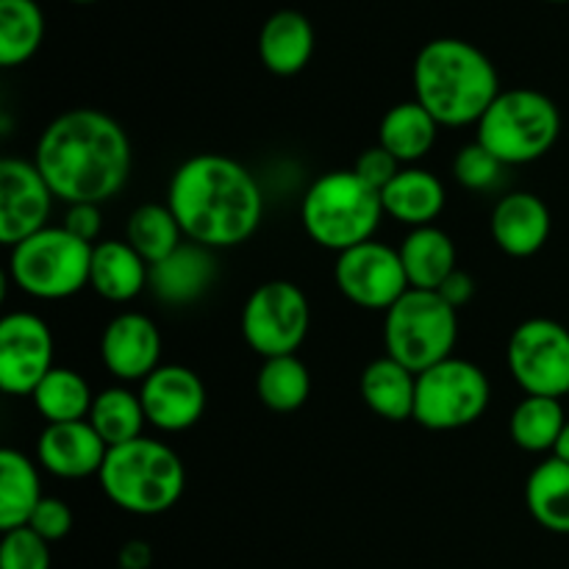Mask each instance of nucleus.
<instances>
[{
    "mask_svg": "<svg viewBox=\"0 0 569 569\" xmlns=\"http://www.w3.org/2000/svg\"><path fill=\"white\" fill-rule=\"evenodd\" d=\"M561 137V111L537 89H506L478 120L476 142H481L506 167L531 164L553 150Z\"/></svg>",
    "mask_w": 569,
    "mask_h": 569,
    "instance_id": "nucleus-6",
    "label": "nucleus"
},
{
    "mask_svg": "<svg viewBox=\"0 0 569 569\" xmlns=\"http://www.w3.org/2000/svg\"><path fill=\"white\" fill-rule=\"evenodd\" d=\"M167 206L183 239L220 250L237 248L253 237L264 214V194L253 172L237 159L200 153L172 172Z\"/></svg>",
    "mask_w": 569,
    "mask_h": 569,
    "instance_id": "nucleus-2",
    "label": "nucleus"
},
{
    "mask_svg": "<svg viewBox=\"0 0 569 569\" xmlns=\"http://www.w3.org/2000/svg\"><path fill=\"white\" fill-rule=\"evenodd\" d=\"M42 39L44 14L37 0H0V64H26Z\"/></svg>",
    "mask_w": 569,
    "mask_h": 569,
    "instance_id": "nucleus-33",
    "label": "nucleus"
},
{
    "mask_svg": "<svg viewBox=\"0 0 569 569\" xmlns=\"http://www.w3.org/2000/svg\"><path fill=\"white\" fill-rule=\"evenodd\" d=\"M144 417L164 433H181L198 426L206 411L203 378L183 365H161L139 387Z\"/></svg>",
    "mask_w": 569,
    "mask_h": 569,
    "instance_id": "nucleus-15",
    "label": "nucleus"
},
{
    "mask_svg": "<svg viewBox=\"0 0 569 569\" xmlns=\"http://www.w3.org/2000/svg\"><path fill=\"white\" fill-rule=\"evenodd\" d=\"M56 194L33 161H0V242L14 248L48 228Z\"/></svg>",
    "mask_w": 569,
    "mask_h": 569,
    "instance_id": "nucleus-14",
    "label": "nucleus"
},
{
    "mask_svg": "<svg viewBox=\"0 0 569 569\" xmlns=\"http://www.w3.org/2000/svg\"><path fill=\"white\" fill-rule=\"evenodd\" d=\"M64 228L72 233V237L81 239V242L94 244V239L100 237V228H103L100 206H94V203H72V206H67Z\"/></svg>",
    "mask_w": 569,
    "mask_h": 569,
    "instance_id": "nucleus-38",
    "label": "nucleus"
},
{
    "mask_svg": "<svg viewBox=\"0 0 569 569\" xmlns=\"http://www.w3.org/2000/svg\"><path fill=\"white\" fill-rule=\"evenodd\" d=\"M528 515L550 533L569 537V465L567 461L545 459L526 481Z\"/></svg>",
    "mask_w": 569,
    "mask_h": 569,
    "instance_id": "nucleus-27",
    "label": "nucleus"
},
{
    "mask_svg": "<svg viewBox=\"0 0 569 569\" xmlns=\"http://www.w3.org/2000/svg\"><path fill=\"white\" fill-rule=\"evenodd\" d=\"M383 214L392 220L403 222L409 228H426L437 222V217L445 211L448 192L445 183L433 176L431 170L422 167H403L381 192Z\"/></svg>",
    "mask_w": 569,
    "mask_h": 569,
    "instance_id": "nucleus-22",
    "label": "nucleus"
},
{
    "mask_svg": "<svg viewBox=\"0 0 569 569\" xmlns=\"http://www.w3.org/2000/svg\"><path fill=\"white\" fill-rule=\"evenodd\" d=\"M100 489L117 509L139 517H156L170 511L187 489L183 461L170 445L139 437L133 442L109 448Z\"/></svg>",
    "mask_w": 569,
    "mask_h": 569,
    "instance_id": "nucleus-4",
    "label": "nucleus"
},
{
    "mask_svg": "<svg viewBox=\"0 0 569 569\" xmlns=\"http://www.w3.org/2000/svg\"><path fill=\"white\" fill-rule=\"evenodd\" d=\"M311 328V306L292 281H264L250 292L242 309V337L261 359L295 356Z\"/></svg>",
    "mask_w": 569,
    "mask_h": 569,
    "instance_id": "nucleus-10",
    "label": "nucleus"
},
{
    "mask_svg": "<svg viewBox=\"0 0 569 569\" xmlns=\"http://www.w3.org/2000/svg\"><path fill=\"white\" fill-rule=\"evenodd\" d=\"M398 250L411 289L437 292L459 270V253H456L453 239L437 226L411 228Z\"/></svg>",
    "mask_w": 569,
    "mask_h": 569,
    "instance_id": "nucleus-23",
    "label": "nucleus"
},
{
    "mask_svg": "<svg viewBox=\"0 0 569 569\" xmlns=\"http://www.w3.org/2000/svg\"><path fill=\"white\" fill-rule=\"evenodd\" d=\"M553 456H556V459L567 461V465H569V420H567L565 431H561L559 442H556V450H553Z\"/></svg>",
    "mask_w": 569,
    "mask_h": 569,
    "instance_id": "nucleus-41",
    "label": "nucleus"
},
{
    "mask_svg": "<svg viewBox=\"0 0 569 569\" xmlns=\"http://www.w3.org/2000/svg\"><path fill=\"white\" fill-rule=\"evenodd\" d=\"M337 287L350 303L359 309L383 311L387 315L406 292H409V278H406L400 250L370 239L365 244L345 250L337 256L333 264Z\"/></svg>",
    "mask_w": 569,
    "mask_h": 569,
    "instance_id": "nucleus-12",
    "label": "nucleus"
},
{
    "mask_svg": "<svg viewBox=\"0 0 569 569\" xmlns=\"http://www.w3.org/2000/svg\"><path fill=\"white\" fill-rule=\"evenodd\" d=\"M315 26L295 9H281L264 20L259 31V59L272 76L292 78L306 70L315 56Z\"/></svg>",
    "mask_w": 569,
    "mask_h": 569,
    "instance_id": "nucleus-20",
    "label": "nucleus"
},
{
    "mask_svg": "<svg viewBox=\"0 0 569 569\" xmlns=\"http://www.w3.org/2000/svg\"><path fill=\"white\" fill-rule=\"evenodd\" d=\"M92 250L64 226H48L11 248L9 276L31 298L67 300L89 287Z\"/></svg>",
    "mask_w": 569,
    "mask_h": 569,
    "instance_id": "nucleus-8",
    "label": "nucleus"
},
{
    "mask_svg": "<svg viewBox=\"0 0 569 569\" xmlns=\"http://www.w3.org/2000/svg\"><path fill=\"white\" fill-rule=\"evenodd\" d=\"M381 192L367 187L353 170H333L317 178L300 203V222L320 248L345 250L376 239L383 220Z\"/></svg>",
    "mask_w": 569,
    "mask_h": 569,
    "instance_id": "nucleus-5",
    "label": "nucleus"
},
{
    "mask_svg": "<svg viewBox=\"0 0 569 569\" xmlns=\"http://www.w3.org/2000/svg\"><path fill=\"white\" fill-rule=\"evenodd\" d=\"M72 3H94V0H72Z\"/></svg>",
    "mask_w": 569,
    "mask_h": 569,
    "instance_id": "nucleus-42",
    "label": "nucleus"
},
{
    "mask_svg": "<svg viewBox=\"0 0 569 569\" xmlns=\"http://www.w3.org/2000/svg\"><path fill=\"white\" fill-rule=\"evenodd\" d=\"M548 3H569V0H548Z\"/></svg>",
    "mask_w": 569,
    "mask_h": 569,
    "instance_id": "nucleus-43",
    "label": "nucleus"
},
{
    "mask_svg": "<svg viewBox=\"0 0 569 569\" xmlns=\"http://www.w3.org/2000/svg\"><path fill=\"white\" fill-rule=\"evenodd\" d=\"M256 395L261 403L278 415H292L303 409L311 395L309 367L298 356H276L264 359L256 376Z\"/></svg>",
    "mask_w": 569,
    "mask_h": 569,
    "instance_id": "nucleus-30",
    "label": "nucleus"
},
{
    "mask_svg": "<svg viewBox=\"0 0 569 569\" xmlns=\"http://www.w3.org/2000/svg\"><path fill=\"white\" fill-rule=\"evenodd\" d=\"M31 400L33 409L42 415V420H48V426H53V422L89 420L94 392L81 372L70 370V367H53L42 378V383L33 389Z\"/></svg>",
    "mask_w": 569,
    "mask_h": 569,
    "instance_id": "nucleus-28",
    "label": "nucleus"
},
{
    "mask_svg": "<svg viewBox=\"0 0 569 569\" xmlns=\"http://www.w3.org/2000/svg\"><path fill=\"white\" fill-rule=\"evenodd\" d=\"M42 498L37 465L14 448L0 450V531L26 528Z\"/></svg>",
    "mask_w": 569,
    "mask_h": 569,
    "instance_id": "nucleus-26",
    "label": "nucleus"
},
{
    "mask_svg": "<svg viewBox=\"0 0 569 569\" xmlns=\"http://www.w3.org/2000/svg\"><path fill=\"white\" fill-rule=\"evenodd\" d=\"M33 164L56 200L100 206L128 183L133 167L131 139L106 111L70 109L42 131Z\"/></svg>",
    "mask_w": 569,
    "mask_h": 569,
    "instance_id": "nucleus-1",
    "label": "nucleus"
},
{
    "mask_svg": "<svg viewBox=\"0 0 569 569\" xmlns=\"http://www.w3.org/2000/svg\"><path fill=\"white\" fill-rule=\"evenodd\" d=\"M503 161L495 159L481 142L465 144L453 159L456 181L465 189H472V192H489V189L498 187L503 181Z\"/></svg>",
    "mask_w": 569,
    "mask_h": 569,
    "instance_id": "nucleus-34",
    "label": "nucleus"
},
{
    "mask_svg": "<svg viewBox=\"0 0 569 569\" xmlns=\"http://www.w3.org/2000/svg\"><path fill=\"white\" fill-rule=\"evenodd\" d=\"M0 569H50V542L31 528H14L0 542Z\"/></svg>",
    "mask_w": 569,
    "mask_h": 569,
    "instance_id": "nucleus-35",
    "label": "nucleus"
},
{
    "mask_svg": "<svg viewBox=\"0 0 569 569\" xmlns=\"http://www.w3.org/2000/svg\"><path fill=\"white\" fill-rule=\"evenodd\" d=\"M569 417L565 415V406L556 398H537L526 395V400L517 403L511 411L509 431L517 448L526 453H553L561 431H565Z\"/></svg>",
    "mask_w": 569,
    "mask_h": 569,
    "instance_id": "nucleus-29",
    "label": "nucleus"
},
{
    "mask_svg": "<svg viewBox=\"0 0 569 569\" xmlns=\"http://www.w3.org/2000/svg\"><path fill=\"white\" fill-rule=\"evenodd\" d=\"M492 400L487 372L467 359L450 356L417 376L415 420L428 431H459L483 417Z\"/></svg>",
    "mask_w": 569,
    "mask_h": 569,
    "instance_id": "nucleus-9",
    "label": "nucleus"
},
{
    "mask_svg": "<svg viewBox=\"0 0 569 569\" xmlns=\"http://www.w3.org/2000/svg\"><path fill=\"white\" fill-rule=\"evenodd\" d=\"M28 528L44 539V542H61L72 531V509L61 498H48L44 495L39 506L33 509Z\"/></svg>",
    "mask_w": 569,
    "mask_h": 569,
    "instance_id": "nucleus-36",
    "label": "nucleus"
},
{
    "mask_svg": "<svg viewBox=\"0 0 569 569\" xmlns=\"http://www.w3.org/2000/svg\"><path fill=\"white\" fill-rule=\"evenodd\" d=\"M89 422L109 448H117V445L133 442V439L142 437L148 417H144L139 392H131L128 387H109L94 395Z\"/></svg>",
    "mask_w": 569,
    "mask_h": 569,
    "instance_id": "nucleus-31",
    "label": "nucleus"
},
{
    "mask_svg": "<svg viewBox=\"0 0 569 569\" xmlns=\"http://www.w3.org/2000/svg\"><path fill=\"white\" fill-rule=\"evenodd\" d=\"M150 264L126 242L109 239L98 242L92 250V272L89 287L109 303H131L148 289Z\"/></svg>",
    "mask_w": 569,
    "mask_h": 569,
    "instance_id": "nucleus-21",
    "label": "nucleus"
},
{
    "mask_svg": "<svg viewBox=\"0 0 569 569\" xmlns=\"http://www.w3.org/2000/svg\"><path fill=\"white\" fill-rule=\"evenodd\" d=\"M492 239L506 256L528 259L548 244L550 209L539 194L533 192H509L495 203L492 211Z\"/></svg>",
    "mask_w": 569,
    "mask_h": 569,
    "instance_id": "nucleus-19",
    "label": "nucleus"
},
{
    "mask_svg": "<svg viewBox=\"0 0 569 569\" xmlns=\"http://www.w3.org/2000/svg\"><path fill=\"white\" fill-rule=\"evenodd\" d=\"M361 398L372 415L383 417L389 422L415 420L417 403V376L395 361L392 356L370 361L361 372Z\"/></svg>",
    "mask_w": 569,
    "mask_h": 569,
    "instance_id": "nucleus-24",
    "label": "nucleus"
},
{
    "mask_svg": "<svg viewBox=\"0 0 569 569\" xmlns=\"http://www.w3.org/2000/svg\"><path fill=\"white\" fill-rule=\"evenodd\" d=\"M459 339V311L439 292L409 289L383 320L387 356L409 367L415 376L453 356Z\"/></svg>",
    "mask_w": 569,
    "mask_h": 569,
    "instance_id": "nucleus-7",
    "label": "nucleus"
},
{
    "mask_svg": "<svg viewBox=\"0 0 569 569\" xmlns=\"http://www.w3.org/2000/svg\"><path fill=\"white\" fill-rule=\"evenodd\" d=\"M509 370L526 395L561 400L569 395V328L548 317L520 322L509 339Z\"/></svg>",
    "mask_w": 569,
    "mask_h": 569,
    "instance_id": "nucleus-11",
    "label": "nucleus"
},
{
    "mask_svg": "<svg viewBox=\"0 0 569 569\" xmlns=\"http://www.w3.org/2000/svg\"><path fill=\"white\" fill-rule=\"evenodd\" d=\"M126 242L142 256L148 264L167 259L172 250L181 248L183 239L181 226L167 203H142L131 211L126 222Z\"/></svg>",
    "mask_w": 569,
    "mask_h": 569,
    "instance_id": "nucleus-32",
    "label": "nucleus"
},
{
    "mask_svg": "<svg viewBox=\"0 0 569 569\" xmlns=\"http://www.w3.org/2000/svg\"><path fill=\"white\" fill-rule=\"evenodd\" d=\"M106 456H109V445L100 439L89 420L53 422V426H44L37 439L39 467L64 481L100 476Z\"/></svg>",
    "mask_w": 569,
    "mask_h": 569,
    "instance_id": "nucleus-17",
    "label": "nucleus"
},
{
    "mask_svg": "<svg viewBox=\"0 0 569 569\" xmlns=\"http://www.w3.org/2000/svg\"><path fill=\"white\" fill-rule=\"evenodd\" d=\"M56 342L50 326L31 311H11L0 320V389L33 395L53 370Z\"/></svg>",
    "mask_w": 569,
    "mask_h": 569,
    "instance_id": "nucleus-13",
    "label": "nucleus"
},
{
    "mask_svg": "<svg viewBox=\"0 0 569 569\" xmlns=\"http://www.w3.org/2000/svg\"><path fill=\"white\" fill-rule=\"evenodd\" d=\"M439 295L445 298V303L453 306L456 311L461 309V306H467L472 300V295H476V281H472L470 272L465 270H456L453 276L448 278V281L442 283V287L437 289Z\"/></svg>",
    "mask_w": 569,
    "mask_h": 569,
    "instance_id": "nucleus-39",
    "label": "nucleus"
},
{
    "mask_svg": "<svg viewBox=\"0 0 569 569\" xmlns=\"http://www.w3.org/2000/svg\"><path fill=\"white\" fill-rule=\"evenodd\" d=\"M439 122L417 100L395 103L378 128V144L387 148L403 167H415L437 144Z\"/></svg>",
    "mask_w": 569,
    "mask_h": 569,
    "instance_id": "nucleus-25",
    "label": "nucleus"
},
{
    "mask_svg": "<svg viewBox=\"0 0 569 569\" xmlns=\"http://www.w3.org/2000/svg\"><path fill=\"white\" fill-rule=\"evenodd\" d=\"M415 100L426 106L439 126L461 128L481 120L500 89L492 59L472 42L439 37L422 44L411 67Z\"/></svg>",
    "mask_w": 569,
    "mask_h": 569,
    "instance_id": "nucleus-3",
    "label": "nucleus"
},
{
    "mask_svg": "<svg viewBox=\"0 0 569 569\" xmlns=\"http://www.w3.org/2000/svg\"><path fill=\"white\" fill-rule=\"evenodd\" d=\"M150 565H153V548L144 539H128L117 553L120 569H150Z\"/></svg>",
    "mask_w": 569,
    "mask_h": 569,
    "instance_id": "nucleus-40",
    "label": "nucleus"
},
{
    "mask_svg": "<svg viewBox=\"0 0 569 569\" xmlns=\"http://www.w3.org/2000/svg\"><path fill=\"white\" fill-rule=\"evenodd\" d=\"M217 281L214 250L198 242H181L167 259L150 264L148 289L167 306H192L209 295Z\"/></svg>",
    "mask_w": 569,
    "mask_h": 569,
    "instance_id": "nucleus-18",
    "label": "nucleus"
},
{
    "mask_svg": "<svg viewBox=\"0 0 569 569\" xmlns=\"http://www.w3.org/2000/svg\"><path fill=\"white\" fill-rule=\"evenodd\" d=\"M103 367L122 383H142L161 367V333L148 315L122 311L100 337Z\"/></svg>",
    "mask_w": 569,
    "mask_h": 569,
    "instance_id": "nucleus-16",
    "label": "nucleus"
},
{
    "mask_svg": "<svg viewBox=\"0 0 569 569\" xmlns=\"http://www.w3.org/2000/svg\"><path fill=\"white\" fill-rule=\"evenodd\" d=\"M400 170H403V164H400L387 148H381V144L367 148L353 164L356 176H359L367 187L376 189V192H383V189L395 181V176H398Z\"/></svg>",
    "mask_w": 569,
    "mask_h": 569,
    "instance_id": "nucleus-37",
    "label": "nucleus"
}]
</instances>
